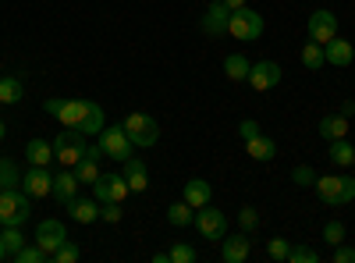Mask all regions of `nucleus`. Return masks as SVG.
<instances>
[{"instance_id": "1", "label": "nucleus", "mask_w": 355, "mask_h": 263, "mask_svg": "<svg viewBox=\"0 0 355 263\" xmlns=\"http://www.w3.org/2000/svg\"><path fill=\"white\" fill-rule=\"evenodd\" d=\"M43 110L53 114V118L61 121L64 128H78L82 135H100L103 125H107L103 107L93 103V100H82V96H75V100H57L53 96V100L43 103Z\"/></svg>"}, {"instance_id": "2", "label": "nucleus", "mask_w": 355, "mask_h": 263, "mask_svg": "<svg viewBox=\"0 0 355 263\" xmlns=\"http://www.w3.org/2000/svg\"><path fill=\"white\" fill-rule=\"evenodd\" d=\"M313 189L327 207H348L355 199V178H348V174H316Z\"/></svg>"}, {"instance_id": "3", "label": "nucleus", "mask_w": 355, "mask_h": 263, "mask_svg": "<svg viewBox=\"0 0 355 263\" xmlns=\"http://www.w3.org/2000/svg\"><path fill=\"white\" fill-rule=\"evenodd\" d=\"M33 214V196H25L21 189H0V224L21 228Z\"/></svg>"}, {"instance_id": "4", "label": "nucleus", "mask_w": 355, "mask_h": 263, "mask_svg": "<svg viewBox=\"0 0 355 263\" xmlns=\"http://www.w3.org/2000/svg\"><path fill=\"white\" fill-rule=\"evenodd\" d=\"M89 150V135H82L78 128H64L53 139V160H61V167H75Z\"/></svg>"}, {"instance_id": "5", "label": "nucleus", "mask_w": 355, "mask_h": 263, "mask_svg": "<svg viewBox=\"0 0 355 263\" xmlns=\"http://www.w3.org/2000/svg\"><path fill=\"white\" fill-rule=\"evenodd\" d=\"M121 125H125V132H128L135 150H150V146L160 139V125L150 118V114H142V110H132Z\"/></svg>"}, {"instance_id": "6", "label": "nucleus", "mask_w": 355, "mask_h": 263, "mask_svg": "<svg viewBox=\"0 0 355 263\" xmlns=\"http://www.w3.org/2000/svg\"><path fill=\"white\" fill-rule=\"evenodd\" d=\"M96 142H100L103 157H110V160H121V164H125V160L135 153V146H132V139H128L125 125H103V132L96 135Z\"/></svg>"}, {"instance_id": "7", "label": "nucleus", "mask_w": 355, "mask_h": 263, "mask_svg": "<svg viewBox=\"0 0 355 263\" xmlns=\"http://www.w3.org/2000/svg\"><path fill=\"white\" fill-rule=\"evenodd\" d=\"M227 33H231L234 40L256 43V40L263 36V15H259V11H249V8H239V11H231Z\"/></svg>"}, {"instance_id": "8", "label": "nucleus", "mask_w": 355, "mask_h": 263, "mask_svg": "<svg viewBox=\"0 0 355 263\" xmlns=\"http://www.w3.org/2000/svg\"><path fill=\"white\" fill-rule=\"evenodd\" d=\"M192 224L199 228V235H202L206 242H220V239L227 235V214H224V210H214L210 203L196 210V221H192Z\"/></svg>"}, {"instance_id": "9", "label": "nucleus", "mask_w": 355, "mask_h": 263, "mask_svg": "<svg viewBox=\"0 0 355 263\" xmlns=\"http://www.w3.org/2000/svg\"><path fill=\"white\" fill-rule=\"evenodd\" d=\"M132 189H128V182H125V174H100V178L93 182V199L100 203H125V196H128Z\"/></svg>"}, {"instance_id": "10", "label": "nucleus", "mask_w": 355, "mask_h": 263, "mask_svg": "<svg viewBox=\"0 0 355 263\" xmlns=\"http://www.w3.org/2000/svg\"><path fill=\"white\" fill-rule=\"evenodd\" d=\"M306 33H309V40L320 43V46L331 43V40L338 36V15H334V11H323V8L313 11L309 22H306Z\"/></svg>"}, {"instance_id": "11", "label": "nucleus", "mask_w": 355, "mask_h": 263, "mask_svg": "<svg viewBox=\"0 0 355 263\" xmlns=\"http://www.w3.org/2000/svg\"><path fill=\"white\" fill-rule=\"evenodd\" d=\"M252 90L266 93V90H274V85H281V65L277 61H256L249 68V78H245Z\"/></svg>"}, {"instance_id": "12", "label": "nucleus", "mask_w": 355, "mask_h": 263, "mask_svg": "<svg viewBox=\"0 0 355 263\" xmlns=\"http://www.w3.org/2000/svg\"><path fill=\"white\" fill-rule=\"evenodd\" d=\"M64 239H68V231H64V224H61V221H53V217L40 221V228H36V246H40L46 256H53V253H57V246H61Z\"/></svg>"}, {"instance_id": "13", "label": "nucleus", "mask_w": 355, "mask_h": 263, "mask_svg": "<svg viewBox=\"0 0 355 263\" xmlns=\"http://www.w3.org/2000/svg\"><path fill=\"white\" fill-rule=\"evenodd\" d=\"M227 22H231L227 4H224V0H214V4H206L199 25H202V33H206V36H224V33H227Z\"/></svg>"}, {"instance_id": "14", "label": "nucleus", "mask_w": 355, "mask_h": 263, "mask_svg": "<svg viewBox=\"0 0 355 263\" xmlns=\"http://www.w3.org/2000/svg\"><path fill=\"white\" fill-rule=\"evenodd\" d=\"M50 189H53V174H50L46 167H36V164H33V171L21 174V192H25V196L43 199V196H50Z\"/></svg>"}, {"instance_id": "15", "label": "nucleus", "mask_w": 355, "mask_h": 263, "mask_svg": "<svg viewBox=\"0 0 355 263\" xmlns=\"http://www.w3.org/2000/svg\"><path fill=\"white\" fill-rule=\"evenodd\" d=\"M78 174H75V167H61V171H57L53 174V189H50V196L57 199V203H64V207H68V203L75 199V192H78Z\"/></svg>"}, {"instance_id": "16", "label": "nucleus", "mask_w": 355, "mask_h": 263, "mask_svg": "<svg viewBox=\"0 0 355 263\" xmlns=\"http://www.w3.org/2000/svg\"><path fill=\"white\" fill-rule=\"evenodd\" d=\"M224 246H220V260L224 263H245L249 260V249H252V242H249V235L242 231V235H234V239H220Z\"/></svg>"}, {"instance_id": "17", "label": "nucleus", "mask_w": 355, "mask_h": 263, "mask_svg": "<svg viewBox=\"0 0 355 263\" xmlns=\"http://www.w3.org/2000/svg\"><path fill=\"white\" fill-rule=\"evenodd\" d=\"M323 57H327V65H334V68H348L352 61H355V46L348 43V40H331V43H323Z\"/></svg>"}, {"instance_id": "18", "label": "nucleus", "mask_w": 355, "mask_h": 263, "mask_svg": "<svg viewBox=\"0 0 355 263\" xmlns=\"http://www.w3.org/2000/svg\"><path fill=\"white\" fill-rule=\"evenodd\" d=\"M125 182H128L132 192H146V189H150V174H146V164H142L135 153L125 160Z\"/></svg>"}, {"instance_id": "19", "label": "nucleus", "mask_w": 355, "mask_h": 263, "mask_svg": "<svg viewBox=\"0 0 355 263\" xmlns=\"http://www.w3.org/2000/svg\"><path fill=\"white\" fill-rule=\"evenodd\" d=\"M210 196H214V189H210V182H202V178H189L185 182V192H182V199L189 203V207H206L210 203Z\"/></svg>"}, {"instance_id": "20", "label": "nucleus", "mask_w": 355, "mask_h": 263, "mask_svg": "<svg viewBox=\"0 0 355 263\" xmlns=\"http://www.w3.org/2000/svg\"><path fill=\"white\" fill-rule=\"evenodd\" d=\"M245 153H249L252 160H263V164H266V160H274V157H277V142H274V139H266V135L259 132L256 139L245 142Z\"/></svg>"}, {"instance_id": "21", "label": "nucleus", "mask_w": 355, "mask_h": 263, "mask_svg": "<svg viewBox=\"0 0 355 263\" xmlns=\"http://www.w3.org/2000/svg\"><path fill=\"white\" fill-rule=\"evenodd\" d=\"M21 100H25L21 78H18V75H4V78H0V103H4V107H15V103H21Z\"/></svg>"}, {"instance_id": "22", "label": "nucleus", "mask_w": 355, "mask_h": 263, "mask_svg": "<svg viewBox=\"0 0 355 263\" xmlns=\"http://www.w3.org/2000/svg\"><path fill=\"white\" fill-rule=\"evenodd\" d=\"M327 157H331L334 167H352V164H355V146L348 142V135H345V139H331Z\"/></svg>"}, {"instance_id": "23", "label": "nucleus", "mask_w": 355, "mask_h": 263, "mask_svg": "<svg viewBox=\"0 0 355 263\" xmlns=\"http://www.w3.org/2000/svg\"><path fill=\"white\" fill-rule=\"evenodd\" d=\"M68 210H71V217H75L78 224H93V221L100 217V203H96V199H78V196H75V199L68 203Z\"/></svg>"}, {"instance_id": "24", "label": "nucleus", "mask_w": 355, "mask_h": 263, "mask_svg": "<svg viewBox=\"0 0 355 263\" xmlns=\"http://www.w3.org/2000/svg\"><path fill=\"white\" fill-rule=\"evenodd\" d=\"M348 135V118L345 114H327V118H320V139H345Z\"/></svg>"}, {"instance_id": "25", "label": "nucleus", "mask_w": 355, "mask_h": 263, "mask_svg": "<svg viewBox=\"0 0 355 263\" xmlns=\"http://www.w3.org/2000/svg\"><path fill=\"white\" fill-rule=\"evenodd\" d=\"M25 157H28V164L46 167V164L53 160V142H46V139H28V146H25Z\"/></svg>"}, {"instance_id": "26", "label": "nucleus", "mask_w": 355, "mask_h": 263, "mask_svg": "<svg viewBox=\"0 0 355 263\" xmlns=\"http://www.w3.org/2000/svg\"><path fill=\"white\" fill-rule=\"evenodd\" d=\"M249 68H252V61H249V57H242V53H231L227 61H224V75L231 82H245L249 78Z\"/></svg>"}, {"instance_id": "27", "label": "nucleus", "mask_w": 355, "mask_h": 263, "mask_svg": "<svg viewBox=\"0 0 355 263\" xmlns=\"http://www.w3.org/2000/svg\"><path fill=\"white\" fill-rule=\"evenodd\" d=\"M196 221V207H189V203L182 199V203H171L167 207V224H174V228H189Z\"/></svg>"}, {"instance_id": "28", "label": "nucleus", "mask_w": 355, "mask_h": 263, "mask_svg": "<svg viewBox=\"0 0 355 263\" xmlns=\"http://www.w3.org/2000/svg\"><path fill=\"white\" fill-rule=\"evenodd\" d=\"M75 174H78V182H82V185H93V182L100 178V160L85 153V157L75 164Z\"/></svg>"}, {"instance_id": "29", "label": "nucleus", "mask_w": 355, "mask_h": 263, "mask_svg": "<svg viewBox=\"0 0 355 263\" xmlns=\"http://www.w3.org/2000/svg\"><path fill=\"white\" fill-rule=\"evenodd\" d=\"M323 65H327V57H323V46L309 40V43L302 46V68H309V71H320Z\"/></svg>"}, {"instance_id": "30", "label": "nucleus", "mask_w": 355, "mask_h": 263, "mask_svg": "<svg viewBox=\"0 0 355 263\" xmlns=\"http://www.w3.org/2000/svg\"><path fill=\"white\" fill-rule=\"evenodd\" d=\"M0 189H21V174L8 157H0Z\"/></svg>"}, {"instance_id": "31", "label": "nucleus", "mask_w": 355, "mask_h": 263, "mask_svg": "<svg viewBox=\"0 0 355 263\" xmlns=\"http://www.w3.org/2000/svg\"><path fill=\"white\" fill-rule=\"evenodd\" d=\"M0 242H4V249H8V256H15L21 246H25V235L15 228V224H4V231H0Z\"/></svg>"}, {"instance_id": "32", "label": "nucleus", "mask_w": 355, "mask_h": 263, "mask_svg": "<svg viewBox=\"0 0 355 263\" xmlns=\"http://www.w3.org/2000/svg\"><path fill=\"white\" fill-rule=\"evenodd\" d=\"M50 260H53V263H78V260H82V249H78L71 239H64L61 246H57V253H53Z\"/></svg>"}, {"instance_id": "33", "label": "nucleus", "mask_w": 355, "mask_h": 263, "mask_svg": "<svg viewBox=\"0 0 355 263\" xmlns=\"http://www.w3.org/2000/svg\"><path fill=\"white\" fill-rule=\"evenodd\" d=\"M11 260H15V263H46L50 256H46L40 246H21V249H18Z\"/></svg>"}, {"instance_id": "34", "label": "nucleus", "mask_w": 355, "mask_h": 263, "mask_svg": "<svg viewBox=\"0 0 355 263\" xmlns=\"http://www.w3.org/2000/svg\"><path fill=\"white\" fill-rule=\"evenodd\" d=\"M288 253H291L288 239H270L266 242V256H270L274 263H288Z\"/></svg>"}, {"instance_id": "35", "label": "nucleus", "mask_w": 355, "mask_h": 263, "mask_svg": "<svg viewBox=\"0 0 355 263\" xmlns=\"http://www.w3.org/2000/svg\"><path fill=\"white\" fill-rule=\"evenodd\" d=\"M323 242H327V246H341L345 242V224L341 221H327V224H323Z\"/></svg>"}, {"instance_id": "36", "label": "nucleus", "mask_w": 355, "mask_h": 263, "mask_svg": "<svg viewBox=\"0 0 355 263\" xmlns=\"http://www.w3.org/2000/svg\"><path fill=\"white\" fill-rule=\"evenodd\" d=\"M316 260H320V253L309 246H291V253H288V263H316Z\"/></svg>"}, {"instance_id": "37", "label": "nucleus", "mask_w": 355, "mask_h": 263, "mask_svg": "<svg viewBox=\"0 0 355 263\" xmlns=\"http://www.w3.org/2000/svg\"><path fill=\"white\" fill-rule=\"evenodd\" d=\"M196 260H199V253L192 246H185V242H178L171 249V263H196Z\"/></svg>"}, {"instance_id": "38", "label": "nucleus", "mask_w": 355, "mask_h": 263, "mask_svg": "<svg viewBox=\"0 0 355 263\" xmlns=\"http://www.w3.org/2000/svg\"><path fill=\"white\" fill-rule=\"evenodd\" d=\"M239 224H242V231H245V235H252V231H256V224H259V214H256V207H242V210H239Z\"/></svg>"}, {"instance_id": "39", "label": "nucleus", "mask_w": 355, "mask_h": 263, "mask_svg": "<svg viewBox=\"0 0 355 263\" xmlns=\"http://www.w3.org/2000/svg\"><path fill=\"white\" fill-rule=\"evenodd\" d=\"M291 182H295V185H313V182H316V171H313L309 164H299V167L291 171Z\"/></svg>"}, {"instance_id": "40", "label": "nucleus", "mask_w": 355, "mask_h": 263, "mask_svg": "<svg viewBox=\"0 0 355 263\" xmlns=\"http://www.w3.org/2000/svg\"><path fill=\"white\" fill-rule=\"evenodd\" d=\"M121 203H103V207H100V217L103 221H110V224H117V221H121Z\"/></svg>"}, {"instance_id": "41", "label": "nucleus", "mask_w": 355, "mask_h": 263, "mask_svg": "<svg viewBox=\"0 0 355 263\" xmlns=\"http://www.w3.org/2000/svg\"><path fill=\"white\" fill-rule=\"evenodd\" d=\"M239 135H242L245 142H249V139H256V135H259V121H252V118H245V121L239 125Z\"/></svg>"}, {"instance_id": "42", "label": "nucleus", "mask_w": 355, "mask_h": 263, "mask_svg": "<svg viewBox=\"0 0 355 263\" xmlns=\"http://www.w3.org/2000/svg\"><path fill=\"white\" fill-rule=\"evenodd\" d=\"M334 260L338 263H355V249L352 246H334Z\"/></svg>"}, {"instance_id": "43", "label": "nucleus", "mask_w": 355, "mask_h": 263, "mask_svg": "<svg viewBox=\"0 0 355 263\" xmlns=\"http://www.w3.org/2000/svg\"><path fill=\"white\" fill-rule=\"evenodd\" d=\"M224 4H227V11H239V8L249 4V0H224Z\"/></svg>"}, {"instance_id": "44", "label": "nucleus", "mask_w": 355, "mask_h": 263, "mask_svg": "<svg viewBox=\"0 0 355 263\" xmlns=\"http://www.w3.org/2000/svg\"><path fill=\"white\" fill-rule=\"evenodd\" d=\"M341 114H345V118H352V114H355V103H352V100H348V103H345V107H341Z\"/></svg>"}, {"instance_id": "45", "label": "nucleus", "mask_w": 355, "mask_h": 263, "mask_svg": "<svg viewBox=\"0 0 355 263\" xmlns=\"http://www.w3.org/2000/svg\"><path fill=\"white\" fill-rule=\"evenodd\" d=\"M4 260H11V256H8V249H4V242H0V263H4Z\"/></svg>"}, {"instance_id": "46", "label": "nucleus", "mask_w": 355, "mask_h": 263, "mask_svg": "<svg viewBox=\"0 0 355 263\" xmlns=\"http://www.w3.org/2000/svg\"><path fill=\"white\" fill-rule=\"evenodd\" d=\"M0 139H4V118H0Z\"/></svg>"}, {"instance_id": "47", "label": "nucleus", "mask_w": 355, "mask_h": 263, "mask_svg": "<svg viewBox=\"0 0 355 263\" xmlns=\"http://www.w3.org/2000/svg\"><path fill=\"white\" fill-rule=\"evenodd\" d=\"M352 167H355V164H352Z\"/></svg>"}]
</instances>
